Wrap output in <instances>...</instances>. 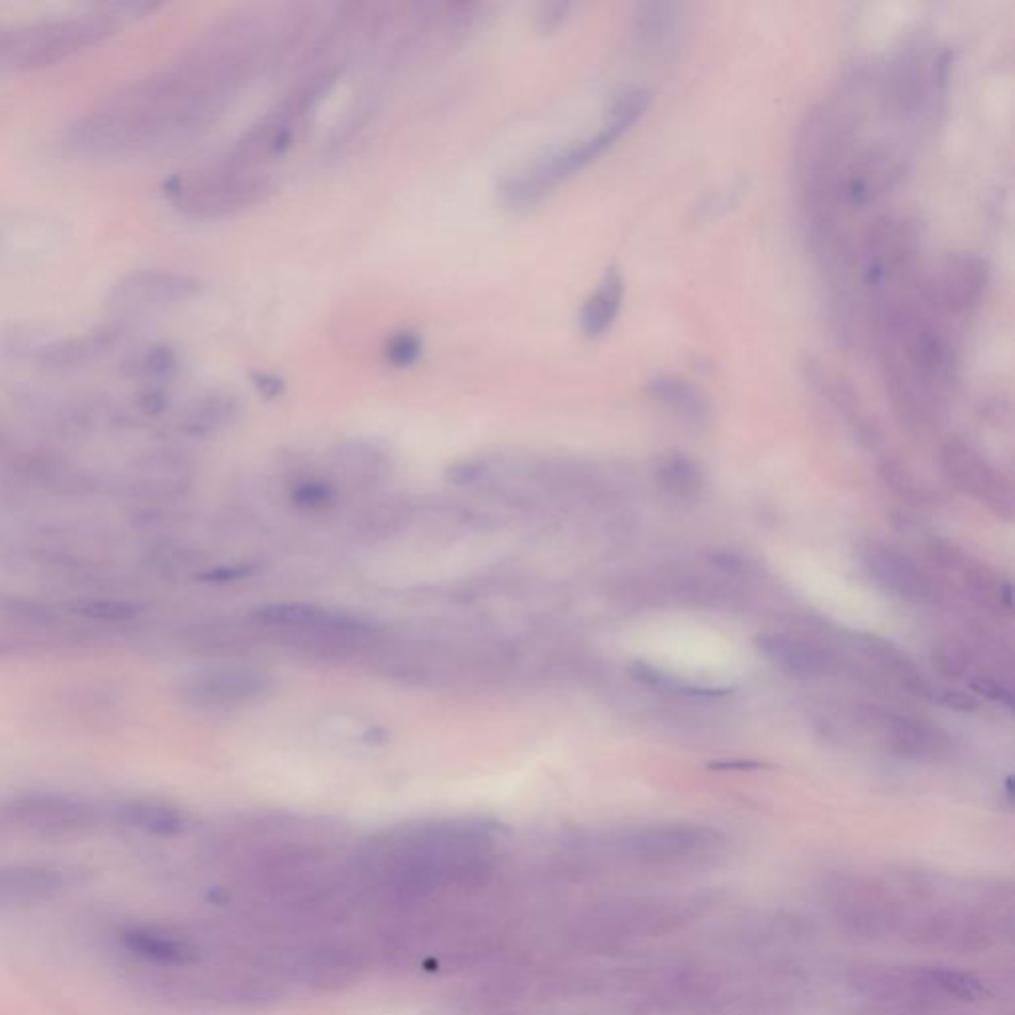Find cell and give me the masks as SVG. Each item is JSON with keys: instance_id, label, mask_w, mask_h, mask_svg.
<instances>
[{"instance_id": "cell-1", "label": "cell", "mask_w": 1015, "mask_h": 1015, "mask_svg": "<svg viewBox=\"0 0 1015 1015\" xmlns=\"http://www.w3.org/2000/svg\"><path fill=\"white\" fill-rule=\"evenodd\" d=\"M276 28L250 8L213 22L169 62L80 113L64 147L82 159H127L195 137L270 68Z\"/></svg>"}, {"instance_id": "cell-2", "label": "cell", "mask_w": 1015, "mask_h": 1015, "mask_svg": "<svg viewBox=\"0 0 1015 1015\" xmlns=\"http://www.w3.org/2000/svg\"><path fill=\"white\" fill-rule=\"evenodd\" d=\"M857 129V108L839 98L813 106L801 119L793 145V169L805 230L843 223L841 175L855 153Z\"/></svg>"}, {"instance_id": "cell-3", "label": "cell", "mask_w": 1015, "mask_h": 1015, "mask_svg": "<svg viewBox=\"0 0 1015 1015\" xmlns=\"http://www.w3.org/2000/svg\"><path fill=\"white\" fill-rule=\"evenodd\" d=\"M157 4L115 2L0 30V68L36 70L102 44Z\"/></svg>"}, {"instance_id": "cell-4", "label": "cell", "mask_w": 1015, "mask_h": 1015, "mask_svg": "<svg viewBox=\"0 0 1015 1015\" xmlns=\"http://www.w3.org/2000/svg\"><path fill=\"white\" fill-rule=\"evenodd\" d=\"M651 106V92L631 86L613 96L603 125L560 149L548 151L508 173L498 185L500 201L510 209H528L544 201L565 179L605 155Z\"/></svg>"}, {"instance_id": "cell-5", "label": "cell", "mask_w": 1015, "mask_h": 1015, "mask_svg": "<svg viewBox=\"0 0 1015 1015\" xmlns=\"http://www.w3.org/2000/svg\"><path fill=\"white\" fill-rule=\"evenodd\" d=\"M343 64H330L302 74L276 102L228 147L221 161L246 171L266 167L292 151L322 104L345 74Z\"/></svg>"}, {"instance_id": "cell-6", "label": "cell", "mask_w": 1015, "mask_h": 1015, "mask_svg": "<svg viewBox=\"0 0 1015 1015\" xmlns=\"http://www.w3.org/2000/svg\"><path fill=\"white\" fill-rule=\"evenodd\" d=\"M274 187V177L268 171H246L215 159L177 177L169 187V197L181 215L217 221L264 203Z\"/></svg>"}, {"instance_id": "cell-7", "label": "cell", "mask_w": 1015, "mask_h": 1015, "mask_svg": "<svg viewBox=\"0 0 1015 1015\" xmlns=\"http://www.w3.org/2000/svg\"><path fill=\"white\" fill-rule=\"evenodd\" d=\"M922 246V230L914 217L887 213L865 228L855 250L857 270L877 304L893 294L895 286L910 280Z\"/></svg>"}, {"instance_id": "cell-8", "label": "cell", "mask_w": 1015, "mask_h": 1015, "mask_svg": "<svg viewBox=\"0 0 1015 1015\" xmlns=\"http://www.w3.org/2000/svg\"><path fill=\"white\" fill-rule=\"evenodd\" d=\"M950 60V52H936L924 42H910L901 48L891 60L885 80L889 110L910 121L932 112L944 94Z\"/></svg>"}, {"instance_id": "cell-9", "label": "cell", "mask_w": 1015, "mask_h": 1015, "mask_svg": "<svg viewBox=\"0 0 1015 1015\" xmlns=\"http://www.w3.org/2000/svg\"><path fill=\"white\" fill-rule=\"evenodd\" d=\"M203 284L185 272L143 268L121 276L108 292L106 310L113 322L129 324L137 318L171 310L195 300Z\"/></svg>"}, {"instance_id": "cell-10", "label": "cell", "mask_w": 1015, "mask_h": 1015, "mask_svg": "<svg viewBox=\"0 0 1015 1015\" xmlns=\"http://www.w3.org/2000/svg\"><path fill=\"white\" fill-rule=\"evenodd\" d=\"M992 268L976 252L948 254L922 290L924 300L942 316H964L980 306Z\"/></svg>"}, {"instance_id": "cell-11", "label": "cell", "mask_w": 1015, "mask_h": 1015, "mask_svg": "<svg viewBox=\"0 0 1015 1015\" xmlns=\"http://www.w3.org/2000/svg\"><path fill=\"white\" fill-rule=\"evenodd\" d=\"M903 157L885 147L873 145L855 151L841 175L843 211H863L883 201L903 181Z\"/></svg>"}, {"instance_id": "cell-12", "label": "cell", "mask_w": 1015, "mask_h": 1015, "mask_svg": "<svg viewBox=\"0 0 1015 1015\" xmlns=\"http://www.w3.org/2000/svg\"><path fill=\"white\" fill-rule=\"evenodd\" d=\"M716 845V833L688 825H659L619 839L625 855L645 863H673L696 857Z\"/></svg>"}, {"instance_id": "cell-13", "label": "cell", "mask_w": 1015, "mask_h": 1015, "mask_svg": "<svg viewBox=\"0 0 1015 1015\" xmlns=\"http://www.w3.org/2000/svg\"><path fill=\"white\" fill-rule=\"evenodd\" d=\"M10 817L40 833H72L92 823V807L64 793H28L10 801Z\"/></svg>"}, {"instance_id": "cell-14", "label": "cell", "mask_w": 1015, "mask_h": 1015, "mask_svg": "<svg viewBox=\"0 0 1015 1015\" xmlns=\"http://www.w3.org/2000/svg\"><path fill=\"white\" fill-rule=\"evenodd\" d=\"M684 30L686 8L678 2L649 0L633 10V42L651 58H665L677 52Z\"/></svg>"}, {"instance_id": "cell-15", "label": "cell", "mask_w": 1015, "mask_h": 1015, "mask_svg": "<svg viewBox=\"0 0 1015 1015\" xmlns=\"http://www.w3.org/2000/svg\"><path fill=\"white\" fill-rule=\"evenodd\" d=\"M286 970L308 986L339 988L359 976L361 958L357 950L349 948L347 944L324 942L302 952H294L286 964Z\"/></svg>"}, {"instance_id": "cell-16", "label": "cell", "mask_w": 1015, "mask_h": 1015, "mask_svg": "<svg viewBox=\"0 0 1015 1015\" xmlns=\"http://www.w3.org/2000/svg\"><path fill=\"white\" fill-rule=\"evenodd\" d=\"M125 332V324L110 320L104 326H98L90 332L58 338L54 341L40 339L28 347L30 353L38 359V363L50 369H74L88 365L92 361L102 359L121 341Z\"/></svg>"}, {"instance_id": "cell-17", "label": "cell", "mask_w": 1015, "mask_h": 1015, "mask_svg": "<svg viewBox=\"0 0 1015 1015\" xmlns=\"http://www.w3.org/2000/svg\"><path fill=\"white\" fill-rule=\"evenodd\" d=\"M256 615L262 623H268L274 627L308 629V631L330 633V635H357V633L369 631V627L365 623H361L359 619H355L351 615L320 609L314 605H304V603L266 605V607H260Z\"/></svg>"}, {"instance_id": "cell-18", "label": "cell", "mask_w": 1015, "mask_h": 1015, "mask_svg": "<svg viewBox=\"0 0 1015 1015\" xmlns=\"http://www.w3.org/2000/svg\"><path fill=\"white\" fill-rule=\"evenodd\" d=\"M647 397L690 429H704L710 423V403L706 395L688 379L678 375H659L647 381Z\"/></svg>"}, {"instance_id": "cell-19", "label": "cell", "mask_w": 1015, "mask_h": 1015, "mask_svg": "<svg viewBox=\"0 0 1015 1015\" xmlns=\"http://www.w3.org/2000/svg\"><path fill=\"white\" fill-rule=\"evenodd\" d=\"M625 300V278L617 266H609L595 290L581 304L577 322L587 339L603 338L621 314Z\"/></svg>"}, {"instance_id": "cell-20", "label": "cell", "mask_w": 1015, "mask_h": 1015, "mask_svg": "<svg viewBox=\"0 0 1015 1015\" xmlns=\"http://www.w3.org/2000/svg\"><path fill=\"white\" fill-rule=\"evenodd\" d=\"M865 567L887 591L904 599H926L932 595V583L906 556L893 548H871Z\"/></svg>"}, {"instance_id": "cell-21", "label": "cell", "mask_w": 1015, "mask_h": 1015, "mask_svg": "<svg viewBox=\"0 0 1015 1015\" xmlns=\"http://www.w3.org/2000/svg\"><path fill=\"white\" fill-rule=\"evenodd\" d=\"M131 954L161 966H185L195 960V946L189 938L159 926H131L121 934Z\"/></svg>"}, {"instance_id": "cell-22", "label": "cell", "mask_w": 1015, "mask_h": 1015, "mask_svg": "<svg viewBox=\"0 0 1015 1015\" xmlns=\"http://www.w3.org/2000/svg\"><path fill=\"white\" fill-rule=\"evenodd\" d=\"M756 643L770 663L791 677H821L829 671L831 659L809 641L790 635H762Z\"/></svg>"}, {"instance_id": "cell-23", "label": "cell", "mask_w": 1015, "mask_h": 1015, "mask_svg": "<svg viewBox=\"0 0 1015 1015\" xmlns=\"http://www.w3.org/2000/svg\"><path fill=\"white\" fill-rule=\"evenodd\" d=\"M60 871L50 867H2L0 869V899L2 901H32L48 897L62 887Z\"/></svg>"}, {"instance_id": "cell-24", "label": "cell", "mask_w": 1015, "mask_h": 1015, "mask_svg": "<svg viewBox=\"0 0 1015 1015\" xmlns=\"http://www.w3.org/2000/svg\"><path fill=\"white\" fill-rule=\"evenodd\" d=\"M942 464L948 476L968 492H992L996 480L984 458L966 443L950 441L942 451Z\"/></svg>"}, {"instance_id": "cell-25", "label": "cell", "mask_w": 1015, "mask_h": 1015, "mask_svg": "<svg viewBox=\"0 0 1015 1015\" xmlns=\"http://www.w3.org/2000/svg\"><path fill=\"white\" fill-rule=\"evenodd\" d=\"M119 819L137 831L151 835H175L183 829V815L173 805L155 799H129L119 807Z\"/></svg>"}, {"instance_id": "cell-26", "label": "cell", "mask_w": 1015, "mask_h": 1015, "mask_svg": "<svg viewBox=\"0 0 1015 1015\" xmlns=\"http://www.w3.org/2000/svg\"><path fill=\"white\" fill-rule=\"evenodd\" d=\"M264 688L266 678L262 677V673L230 669L215 671L199 678L193 686V692L209 702H234L258 696Z\"/></svg>"}, {"instance_id": "cell-27", "label": "cell", "mask_w": 1015, "mask_h": 1015, "mask_svg": "<svg viewBox=\"0 0 1015 1015\" xmlns=\"http://www.w3.org/2000/svg\"><path fill=\"white\" fill-rule=\"evenodd\" d=\"M657 484L673 500L690 502L700 496L702 474L684 454H667L657 466Z\"/></svg>"}, {"instance_id": "cell-28", "label": "cell", "mask_w": 1015, "mask_h": 1015, "mask_svg": "<svg viewBox=\"0 0 1015 1015\" xmlns=\"http://www.w3.org/2000/svg\"><path fill=\"white\" fill-rule=\"evenodd\" d=\"M891 744L901 756L924 760V758H934L942 750L944 738L938 734V730H934L926 724L901 718V720H895V724H893Z\"/></svg>"}, {"instance_id": "cell-29", "label": "cell", "mask_w": 1015, "mask_h": 1015, "mask_svg": "<svg viewBox=\"0 0 1015 1015\" xmlns=\"http://www.w3.org/2000/svg\"><path fill=\"white\" fill-rule=\"evenodd\" d=\"M238 415V401L230 393H211L197 401L185 419V429L191 433H213Z\"/></svg>"}, {"instance_id": "cell-30", "label": "cell", "mask_w": 1015, "mask_h": 1015, "mask_svg": "<svg viewBox=\"0 0 1015 1015\" xmlns=\"http://www.w3.org/2000/svg\"><path fill=\"white\" fill-rule=\"evenodd\" d=\"M129 373H135L139 377H149V379H163V377H169L171 373L177 371L179 367V355L173 347L169 345H149V347H143V349H137L127 365Z\"/></svg>"}, {"instance_id": "cell-31", "label": "cell", "mask_w": 1015, "mask_h": 1015, "mask_svg": "<svg viewBox=\"0 0 1015 1015\" xmlns=\"http://www.w3.org/2000/svg\"><path fill=\"white\" fill-rule=\"evenodd\" d=\"M748 189V183L744 179H736L732 183H724L712 191H706L698 203H696V215L702 219L720 217L722 213L730 211Z\"/></svg>"}, {"instance_id": "cell-32", "label": "cell", "mask_w": 1015, "mask_h": 1015, "mask_svg": "<svg viewBox=\"0 0 1015 1015\" xmlns=\"http://www.w3.org/2000/svg\"><path fill=\"white\" fill-rule=\"evenodd\" d=\"M423 353V338L413 330H403L387 339L383 347L385 361L393 367H409Z\"/></svg>"}, {"instance_id": "cell-33", "label": "cell", "mask_w": 1015, "mask_h": 1015, "mask_svg": "<svg viewBox=\"0 0 1015 1015\" xmlns=\"http://www.w3.org/2000/svg\"><path fill=\"white\" fill-rule=\"evenodd\" d=\"M573 8H575V4L565 2V0H554V2L540 4L538 10H536V28H538V32L544 34V36L558 34L565 24L569 22V18L573 14Z\"/></svg>"}, {"instance_id": "cell-34", "label": "cell", "mask_w": 1015, "mask_h": 1015, "mask_svg": "<svg viewBox=\"0 0 1015 1015\" xmlns=\"http://www.w3.org/2000/svg\"><path fill=\"white\" fill-rule=\"evenodd\" d=\"M334 498V490L324 482H304L294 490V500L306 508H322Z\"/></svg>"}, {"instance_id": "cell-35", "label": "cell", "mask_w": 1015, "mask_h": 1015, "mask_svg": "<svg viewBox=\"0 0 1015 1015\" xmlns=\"http://www.w3.org/2000/svg\"><path fill=\"white\" fill-rule=\"evenodd\" d=\"M252 385L266 399H276L286 389L284 379L274 375V373H270V371H254L252 373Z\"/></svg>"}, {"instance_id": "cell-36", "label": "cell", "mask_w": 1015, "mask_h": 1015, "mask_svg": "<svg viewBox=\"0 0 1015 1015\" xmlns=\"http://www.w3.org/2000/svg\"><path fill=\"white\" fill-rule=\"evenodd\" d=\"M944 704H948L950 708H958V710H972L976 708V702L960 692H946L942 698H940Z\"/></svg>"}, {"instance_id": "cell-37", "label": "cell", "mask_w": 1015, "mask_h": 1015, "mask_svg": "<svg viewBox=\"0 0 1015 1015\" xmlns=\"http://www.w3.org/2000/svg\"><path fill=\"white\" fill-rule=\"evenodd\" d=\"M710 768H716V770H758V768H764V764L752 762V760H734V762H712Z\"/></svg>"}]
</instances>
